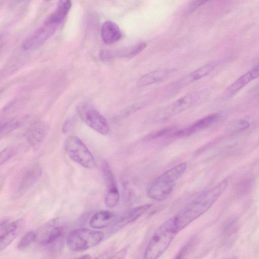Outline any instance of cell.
Returning <instances> with one entry per match:
<instances>
[{"label": "cell", "instance_id": "obj_1", "mask_svg": "<svg viewBox=\"0 0 259 259\" xmlns=\"http://www.w3.org/2000/svg\"><path fill=\"white\" fill-rule=\"evenodd\" d=\"M228 186L224 180L213 188L200 194L175 215L178 232L206 212L217 201Z\"/></svg>", "mask_w": 259, "mask_h": 259}, {"label": "cell", "instance_id": "obj_2", "mask_svg": "<svg viewBox=\"0 0 259 259\" xmlns=\"http://www.w3.org/2000/svg\"><path fill=\"white\" fill-rule=\"evenodd\" d=\"M175 217L163 223L154 232L142 259H159L178 233Z\"/></svg>", "mask_w": 259, "mask_h": 259}, {"label": "cell", "instance_id": "obj_3", "mask_svg": "<svg viewBox=\"0 0 259 259\" xmlns=\"http://www.w3.org/2000/svg\"><path fill=\"white\" fill-rule=\"evenodd\" d=\"M187 168L186 162L179 163L164 172L150 184L147 191L148 196L156 201L166 199L172 192L178 180Z\"/></svg>", "mask_w": 259, "mask_h": 259}, {"label": "cell", "instance_id": "obj_4", "mask_svg": "<svg viewBox=\"0 0 259 259\" xmlns=\"http://www.w3.org/2000/svg\"><path fill=\"white\" fill-rule=\"evenodd\" d=\"M104 237L103 233L101 231L79 228L70 233L66 239V244L73 251H82L98 245Z\"/></svg>", "mask_w": 259, "mask_h": 259}, {"label": "cell", "instance_id": "obj_5", "mask_svg": "<svg viewBox=\"0 0 259 259\" xmlns=\"http://www.w3.org/2000/svg\"><path fill=\"white\" fill-rule=\"evenodd\" d=\"M64 148L69 157L75 163L88 169L95 166V159L93 154L78 137L75 136L67 137Z\"/></svg>", "mask_w": 259, "mask_h": 259}, {"label": "cell", "instance_id": "obj_6", "mask_svg": "<svg viewBox=\"0 0 259 259\" xmlns=\"http://www.w3.org/2000/svg\"><path fill=\"white\" fill-rule=\"evenodd\" d=\"M77 112L82 121L90 128L103 135L109 133L105 118L92 105L81 103L77 107Z\"/></svg>", "mask_w": 259, "mask_h": 259}, {"label": "cell", "instance_id": "obj_7", "mask_svg": "<svg viewBox=\"0 0 259 259\" xmlns=\"http://www.w3.org/2000/svg\"><path fill=\"white\" fill-rule=\"evenodd\" d=\"M64 228V221L61 218H55L49 221L36 231V242L41 245L55 242L63 236Z\"/></svg>", "mask_w": 259, "mask_h": 259}, {"label": "cell", "instance_id": "obj_8", "mask_svg": "<svg viewBox=\"0 0 259 259\" xmlns=\"http://www.w3.org/2000/svg\"><path fill=\"white\" fill-rule=\"evenodd\" d=\"M59 26L47 18L25 39L22 45L23 48L31 50L39 47L53 34Z\"/></svg>", "mask_w": 259, "mask_h": 259}, {"label": "cell", "instance_id": "obj_9", "mask_svg": "<svg viewBox=\"0 0 259 259\" xmlns=\"http://www.w3.org/2000/svg\"><path fill=\"white\" fill-rule=\"evenodd\" d=\"M25 221L20 219L12 221L8 218L1 220L0 225V250L6 249L21 233Z\"/></svg>", "mask_w": 259, "mask_h": 259}, {"label": "cell", "instance_id": "obj_10", "mask_svg": "<svg viewBox=\"0 0 259 259\" xmlns=\"http://www.w3.org/2000/svg\"><path fill=\"white\" fill-rule=\"evenodd\" d=\"M199 98L198 93H193L179 99L163 109L160 113V117L164 120L186 110L194 105L198 101Z\"/></svg>", "mask_w": 259, "mask_h": 259}, {"label": "cell", "instance_id": "obj_11", "mask_svg": "<svg viewBox=\"0 0 259 259\" xmlns=\"http://www.w3.org/2000/svg\"><path fill=\"white\" fill-rule=\"evenodd\" d=\"M152 206L151 204H147L132 208L124 213L120 217L117 218L115 222L111 225L110 231L114 233L138 219Z\"/></svg>", "mask_w": 259, "mask_h": 259}, {"label": "cell", "instance_id": "obj_12", "mask_svg": "<svg viewBox=\"0 0 259 259\" xmlns=\"http://www.w3.org/2000/svg\"><path fill=\"white\" fill-rule=\"evenodd\" d=\"M49 128L48 124L45 121H39L32 123L25 134L29 144L34 148L38 147L46 139Z\"/></svg>", "mask_w": 259, "mask_h": 259}, {"label": "cell", "instance_id": "obj_13", "mask_svg": "<svg viewBox=\"0 0 259 259\" xmlns=\"http://www.w3.org/2000/svg\"><path fill=\"white\" fill-rule=\"evenodd\" d=\"M258 77L259 64L243 74L231 84L224 92V98L227 99L232 97L250 82Z\"/></svg>", "mask_w": 259, "mask_h": 259}, {"label": "cell", "instance_id": "obj_14", "mask_svg": "<svg viewBox=\"0 0 259 259\" xmlns=\"http://www.w3.org/2000/svg\"><path fill=\"white\" fill-rule=\"evenodd\" d=\"M221 115L213 113L206 115L195 122L190 126L181 130H176L174 134L176 137H183L191 135L197 132L208 128L216 123L220 119Z\"/></svg>", "mask_w": 259, "mask_h": 259}, {"label": "cell", "instance_id": "obj_15", "mask_svg": "<svg viewBox=\"0 0 259 259\" xmlns=\"http://www.w3.org/2000/svg\"><path fill=\"white\" fill-rule=\"evenodd\" d=\"M42 170L39 164L29 166L23 173L18 185L19 193H24L34 185L40 178Z\"/></svg>", "mask_w": 259, "mask_h": 259}, {"label": "cell", "instance_id": "obj_16", "mask_svg": "<svg viewBox=\"0 0 259 259\" xmlns=\"http://www.w3.org/2000/svg\"><path fill=\"white\" fill-rule=\"evenodd\" d=\"M217 63L215 62H211L204 65L176 81L174 84L175 88H183L190 83L206 76L214 69Z\"/></svg>", "mask_w": 259, "mask_h": 259}, {"label": "cell", "instance_id": "obj_17", "mask_svg": "<svg viewBox=\"0 0 259 259\" xmlns=\"http://www.w3.org/2000/svg\"><path fill=\"white\" fill-rule=\"evenodd\" d=\"M117 217L114 213L108 210H101L95 213L90 219V226L94 229H102L111 226Z\"/></svg>", "mask_w": 259, "mask_h": 259}, {"label": "cell", "instance_id": "obj_18", "mask_svg": "<svg viewBox=\"0 0 259 259\" xmlns=\"http://www.w3.org/2000/svg\"><path fill=\"white\" fill-rule=\"evenodd\" d=\"M101 34L103 41L107 44H114L122 37V33L119 26L111 21H107L103 23Z\"/></svg>", "mask_w": 259, "mask_h": 259}, {"label": "cell", "instance_id": "obj_19", "mask_svg": "<svg viewBox=\"0 0 259 259\" xmlns=\"http://www.w3.org/2000/svg\"><path fill=\"white\" fill-rule=\"evenodd\" d=\"M174 69L156 70L148 73L139 78L137 84L140 87H145L164 80L174 72Z\"/></svg>", "mask_w": 259, "mask_h": 259}, {"label": "cell", "instance_id": "obj_20", "mask_svg": "<svg viewBox=\"0 0 259 259\" xmlns=\"http://www.w3.org/2000/svg\"><path fill=\"white\" fill-rule=\"evenodd\" d=\"M71 6V2L68 0L60 1L56 9L48 17L51 21L60 25L68 13Z\"/></svg>", "mask_w": 259, "mask_h": 259}, {"label": "cell", "instance_id": "obj_21", "mask_svg": "<svg viewBox=\"0 0 259 259\" xmlns=\"http://www.w3.org/2000/svg\"><path fill=\"white\" fill-rule=\"evenodd\" d=\"M146 47L147 44L145 42H140L117 52H113L114 57L119 56L123 58H132L140 53Z\"/></svg>", "mask_w": 259, "mask_h": 259}, {"label": "cell", "instance_id": "obj_22", "mask_svg": "<svg viewBox=\"0 0 259 259\" xmlns=\"http://www.w3.org/2000/svg\"><path fill=\"white\" fill-rule=\"evenodd\" d=\"M101 169L107 191L118 188L111 168L105 160L101 164Z\"/></svg>", "mask_w": 259, "mask_h": 259}, {"label": "cell", "instance_id": "obj_23", "mask_svg": "<svg viewBox=\"0 0 259 259\" xmlns=\"http://www.w3.org/2000/svg\"><path fill=\"white\" fill-rule=\"evenodd\" d=\"M24 121L21 119H13L8 120L3 124L0 127L1 137H5L15 130L21 127Z\"/></svg>", "mask_w": 259, "mask_h": 259}, {"label": "cell", "instance_id": "obj_24", "mask_svg": "<svg viewBox=\"0 0 259 259\" xmlns=\"http://www.w3.org/2000/svg\"><path fill=\"white\" fill-rule=\"evenodd\" d=\"M37 234L35 231L27 232L19 241L17 248L19 250H23L29 247L32 243L36 242Z\"/></svg>", "mask_w": 259, "mask_h": 259}, {"label": "cell", "instance_id": "obj_25", "mask_svg": "<svg viewBox=\"0 0 259 259\" xmlns=\"http://www.w3.org/2000/svg\"><path fill=\"white\" fill-rule=\"evenodd\" d=\"M119 200V193L117 189L107 191L105 197V203L110 208L115 207Z\"/></svg>", "mask_w": 259, "mask_h": 259}, {"label": "cell", "instance_id": "obj_26", "mask_svg": "<svg viewBox=\"0 0 259 259\" xmlns=\"http://www.w3.org/2000/svg\"><path fill=\"white\" fill-rule=\"evenodd\" d=\"M249 125V123L246 120H237L230 124L228 131L233 133L238 132L247 129Z\"/></svg>", "mask_w": 259, "mask_h": 259}, {"label": "cell", "instance_id": "obj_27", "mask_svg": "<svg viewBox=\"0 0 259 259\" xmlns=\"http://www.w3.org/2000/svg\"><path fill=\"white\" fill-rule=\"evenodd\" d=\"M16 154V151L12 148H6L1 152L0 163L2 165L10 160Z\"/></svg>", "mask_w": 259, "mask_h": 259}, {"label": "cell", "instance_id": "obj_28", "mask_svg": "<svg viewBox=\"0 0 259 259\" xmlns=\"http://www.w3.org/2000/svg\"><path fill=\"white\" fill-rule=\"evenodd\" d=\"M176 131V130L172 128H164L149 135L148 136L146 137V139L152 140L167 135H174Z\"/></svg>", "mask_w": 259, "mask_h": 259}, {"label": "cell", "instance_id": "obj_29", "mask_svg": "<svg viewBox=\"0 0 259 259\" xmlns=\"http://www.w3.org/2000/svg\"><path fill=\"white\" fill-rule=\"evenodd\" d=\"M207 1H195L192 2L189 5L188 7L187 8L186 10V14L189 15L192 13L194 10H196L199 6L204 4Z\"/></svg>", "mask_w": 259, "mask_h": 259}, {"label": "cell", "instance_id": "obj_30", "mask_svg": "<svg viewBox=\"0 0 259 259\" xmlns=\"http://www.w3.org/2000/svg\"><path fill=\"white\" fill-rule=\"evenodd\" d=\"M127 251V247H124L113 254L109 259H125Z\"/></svg>", "mask_w": 259, "mask_h": 259}, {"label": "cell", "instance_id": "obj_31", "mask_svg": "<svg viewBox=\"0 0 259 259\" xmlns=\"http://www.w3.org/2000/svg\"><path fill=\"white\" fill-rule=\"evenodd\" d=\"M111 250H108L102 252L94 259H109L112 255Z\"/></svg>", "mask_w": 259, "mask_h": 259}, {"label": "cell", "instance_id": "obj_32", "mask_svg": "<svg viewBox=\"0 0 259 259\" xmlns=\"http://www.w3.org/2000/svg\"><path fill=\"white\" fill-rule=\"evenodd\" d=\"M71 127V122L69 121H66L63 126V131L64 133L67 132Z\"/></svg>", "mask_w": 259, "mask_h": 259}, {"label": "cell", "instance_id": "obj_33", "mask_svg": "<svg viewBox=\"0 0 259 259\" xmlns=\"http://www.w3.org/2000/svg\"><path fill=\"white\" fill-rule=\"evenodd\" d=\"M73 259H91V256L89 254H84Z\"/></svg>", "mask_w": 259, "mask_h": 259}, {"label": "cell", "instance_id": "obj_34", "mask_svg": "<svg viewBox=\"0 0 259 259\" xmlns=\"http://www.w3.org/2000/svg\"><path fill=\"white\" fill-rule=\"evenodd\" d=\"M254 94L255 95L259 96V84L257 85L254 89Z\"/></svg>", "mask_w": 259, "mask_h": 259}]
</instances>
